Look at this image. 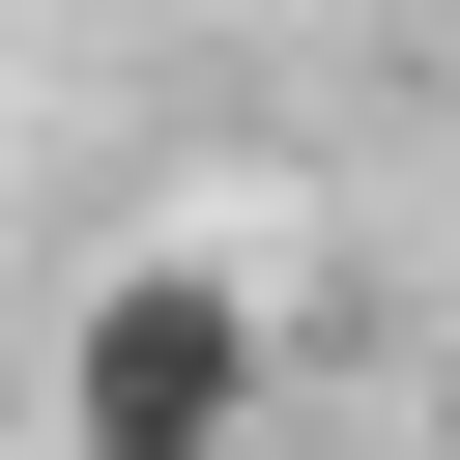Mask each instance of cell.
<instances>
[{"instance_id": "2", "label": "cell", "mask_w": 460, "mask_h": 460, "mask_svg": "<svg viewBox=\"0 0 460 460\" xmlns=\"http://www.w3.org/2000/svg\"><path fill=\"white\" fill-rule=\"evenodd\" d=\"M431 86H460V0H431Z\"/></svg>"}, {"instance_id": "1", "label": "cell", "mask_w": 460, "mask_h": 460, "mask_svg": "<svg viewBox=\"0 0 460 460\" xmlns=\"http://www.w3.org/2000/svg\"><path fill=\"white\" fill-rule=\"evenodd\" d=\"M259 402H288V316H259L201 230L58 316V460H259Z\"/></svg>"}]
</instances>
